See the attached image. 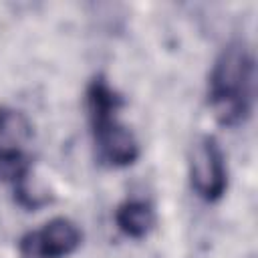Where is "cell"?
Masks as SVG:
<instances>
[{"label":"cell","mask_w":258,"mask_h":258,"mask_svg":"<svg viewBox=\"0 0 258 258\" xmlns=\"http://www.w3.org/2000/svg\"><path fill=\"white\" fill-rule=\"evenodd\" d=\"M256 67L244 40L228 42L216 56L208 79V105L224 127L246 123L254 109Z\"/></svg>","instance_id":"6da1fadb"},{"label":"cell","mask_w":258,"mask_h":258,"mask_svg":"<svg viewBox=\"0 0 258 258\" xmlns=\"http://www.w3.org/2000/svg\"><path fill=\"white\" fill-rule=\"evenodd\" d=\"M83 242L81 228L64 218H52L38 230H32L20 238L18 250L22 258H67Z\"/></svg>","instance_id":"5b68a950"},{"label":"cell","mask_w":258,"mask_h":258,"mask_svg":"<svg viewBox=\"0 0 258 258\" xmlns=\"http://www.w3.org/2000/svg\"><path fill=\"white\" fill-rule=\"evenodd\" d=\"M123 95L103 75L91 79L85 91V109L91 125L97 161L105 167H127L137 161L141 147L133 131L119 121Z\"/></svg>","instance_id":"7a4b0ae2"},{"label":"cell","mask_w":258,"mask_h":258,"mask_svg":"<svg viewBox=\"0 0 258 258\" xmlns=\"http://www.w3.org/2000/svg\"><path fill=\"white\" fill-rule=\"evenodd\" d=\"M32 137L34 129L30 119L18 109L0 105V175L12 183L18 204L28 210L44 204V200L28 185V145Z\"/></svg>","instance_id":"3957f363"},{"label":"cell","mask_w":258,"mask_h":258,"mask_svg":"<svg viewBox=\"0 0 258 258\" xmlns=\"http://www.w3.org/2000/svg\"><path fill=\"white\" fill-rule=\"evenodd\" d=\"M189 183L196 196L208 204L224 198L228 167L224 151L214 135H200L189 149Z\"/></svg>","instance_id":"277c9868"},{"label":"cell","mask_w":258,"mask_h":258,"mask_svg":"<svg viewBox=\"0 0 258 258\" xmlns=\"http://www.w3.org/2000/svg\"><path fill=\"white\" fill-rule=\"evenodd\" d=\"M115 224L125 236L139 240L147 236L155 226V210L145 200L139 198L125 200L115 210Z\"/></svg>","instance_id":"8992f818"}]
</instances>
